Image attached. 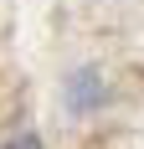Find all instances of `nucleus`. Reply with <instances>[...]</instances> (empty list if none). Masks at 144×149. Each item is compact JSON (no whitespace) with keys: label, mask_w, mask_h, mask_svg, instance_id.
I'll return each instance as SVG.
<instances>
[{"label":"nucleus","mask_w":144,"mask_h":149,"mask_svg":"<svg viewBox=\"0 0 144 149\" xmlns=\"http://www.w3.org/2000/svg\"><path fill=\"white\" fill-rule=\"evenodd\" d=\"M103 98H108V88H103L98 67H77V72L67 77V103H72V113H87V108H98Z\"/></svg>","instance_id":"f257e3e1"},{"label":"nucleus","mask_w":144,"mask_h":149,"mask_svg":"<svg viewBox=\"0 0 144 149\" xmlns=\"http://www.w3.org/2000/svg\"><path fill=\"white\" fill-rule=\"evenodd\" d=\"M5 149H41V134H15Z\"/></svg>","instance_id":"f03ea898"}]
</instances>
